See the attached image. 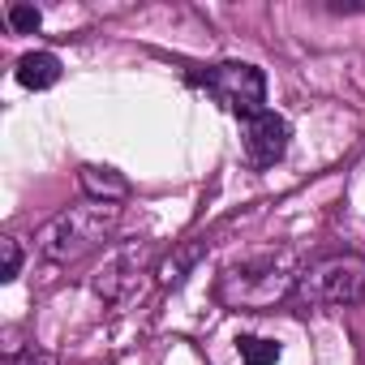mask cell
<instances>
[{"instance_id":"obj_1","label":"cell","mask_w":365,"mask_h":365,"mask_svg":"<svg viewBox=\"0 0 365 365\" xmlns=\"http://www.w3.org/2000/svg\"><path fill=\"white\" fill-rule=\"evenodd\" d=\"M301 258L292 250H267L254 254L220 275V301L228 309H271L275 301L292 297L301 284Z\"/></svg>"},{"instance_id":"obj_2","label":"cell","mask_w":365,"mask_h":365,"mask_svg":"<svg viewBox=\"0 0 365 365\" xmlns=\"http://www.w3.org/2000/svg\"><path fill=\"white\" fill-rule=\"evenodd\" d=\"M120 224V207L116 202H78V207H65L61 215H52L39 237H35V250L43 262H78L82 254L99 250Z\"/></svg>"},{"instance_id":"obj_3","label":"cell","mask_w":365,"mask_h":365,"mask_svg":"<svg viewBox=\"0 0 365 365\" xmlns=\"http://www.w3.org/2000/svg\"><path fill=\"white\" fill-rule=\"evenodd\" d=\"M297 297L305 305L318 309H344V305H361L365 301V258L356 254H335L322 262H309L301 271Z\"/></svg>"},{"instance_id":"obj_4","label":"cell","mask_w":365,"mask_h":365,"mask_svg":"<svg viewBox=\"0 0 365 365\" xmlns=\"http://www.w3.org/2000/svg\"><path fill=\"white\" fill-rule=\"evenodd\" d=\"M194 86H202L220 108H228L237 120L241 116H254L262 112L267 103V78L258 65H241V61H220V65H207V69H194L190 73Z\"/></svg>"},{"instance_id":"obj_5","label":"cell","mask_w":365,"mask_h":365,"mask_svg":"<svg viewBox=\"0 0 365 365\" xmlns=\"http://www.w3.org/2000/svg\"><path fill=\"white\" fill-rule=\"evenodd\" d=\"M150 262H155V245H150V241H125V245H116V250L95 267V275H91L95 297H103V301H125V297L138 288V279L150 271Z\"/></svg>"},{"instance_id":"obj_6","label":"cell","mask_w":365,"mask_h":365,"mask_svg":"<svg viewBox=\"0 0 365 365\" xmlns=\"http://www.w3.org/2000/svg\"><path fill=\"white\" fill-rule=\"evenodd\" d=\"M288 120L275 116L271 108L254 112V116H241V150L250 159V168H275L284 155H288Z\"/></svg>"},{"instance_id":"obj_7","label":"cell","mask_w":365,"mask_h":365,"mask_svg":"<svg viewBox=\"0 0 365 365\" xmlns=\"http://www.w3.org/2000/svg\"><path fill=\"white\" fill-rule=\"evenodd\" d=\"M78 180H82V190H86L91 202H125V198H129V180H125L116 168L86 163V168L78 172Z\"/></svg>"},{"instance_id":"obj_8","label":"cell","mask_w":365,"mask_h":365,"mask_svg":"<svg viewBox=\"0 0 365 365\" xmlns=\"http://www.w3.org/2000/svg\"><path fill=\"white\" fill-rule=\"evenodd\" d=\"M18 82H22L26 91H48V86L61 82V61H56L52 52H26V56L18 61Z\"/></svg>"},{"instance_id":"obj_9","label":"cell","mask_w":365,"mask_h":365,"mask_svg":"<svg viewBox=\"0 0 365 365\" xmlns=\"http://www.w3.org/2000/svg\"><path fill=\"white\" fill-rule=\"evenodd\" d=\"M202 250H207V241H190V245H180V250H176V258H168V262H163L159 279H163L168 288H176L180 279L190 275V267H194V262L202 258Z\"/></svg>"},{"instance_id":"obj_10","label":"cell","mask_w":365,"mask_h":365,"mask_svg":"<svg viewBox=\"0 0 365 365\" xmlns=\"http://www.w3.org/2000/svg\"><path fill=\"white\" fill-rule=\"evenodd\" d=\"M237 352L245 365H275L279 361V344L275 339H262V335H241L237 339Z\"/></svg>"},{"instance_id":"obj_11","label":"cell","mask_w":365,"mask_h":365,"mask_svg":"<svg viewBox=\"0 0 365 365\" xmlns=\"http://www.w3.org/2000/svg\"><path fill=\"white\" fill-rule=\"evenodd\" d=\"M39 22H43V14L35 9V5H9V26H14V35H35L39 31Z\"/></svg>"},{"instance_id":"obj_12","label":"cell","mask_w":365,"mask_h":365,"mask_svg":"<svg viewBox=\"0 0 365 365\" xmlns=\"http://www.w3.org/2000/svg\"><path fill=\"white\" fill-rule=\"evenodd\" d=\"M0 254H5L0 279H5V284H14V279H18V271H22V245H18L14 237H5V241H0Z\"/></svg>"},{"instance_id":"obj_13","label":"cell","mask_w":365,"mask_h":365,"mask_svg":"<svg viewBox=\"0 0 365 365\" xmlns=\"http://www.w3.org/2000/svg\"><path fill=\"white\" fill-rule=\"evenodd\" d=\"M9 365H61V361H56L52 352H35V348H31V352H22V356H9Z\"/></svg>"}]
</instances>
